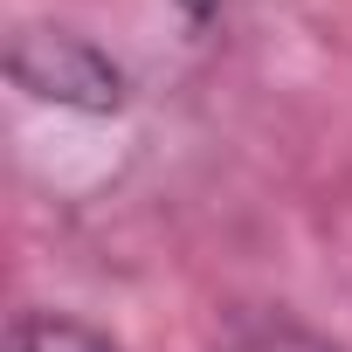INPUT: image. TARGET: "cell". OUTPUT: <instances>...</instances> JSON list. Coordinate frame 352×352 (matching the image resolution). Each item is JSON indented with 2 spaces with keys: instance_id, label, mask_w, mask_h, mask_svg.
Here are the masks:
<instances>
[{
  "instance_id": "7a4b0ae2",
  "label": "cell",
  "mask_w": 352,
  "mask_h": 352,
  "mask_svg": "<svg viewBox=\"0 0 352 352\" xmlns=\"http://www.w3.org/2000/svg\"><path fill=\"white\" fill-rule=\"evenodd\" d=\"M8 352H124V345H111L97 324H83L69 311H14Z\"/></svg>"
},
{
  "instance_id": "6da1fadb",
  "label": "cell",
  "mask_w": 352,
  "mask_h": 352,
  "mask_svg": "<svg viewBox=\"0 0 352 352\" xmlns=\"http://www.w3.org/2000/svg\"><path fill=\"white\" fill-rule=\"evenodd\" d=\"M8 76H14L21 97L56 104V111H83V118H111L131 97L124 63L104 42H90L83 28H63V21H21L14 42H8Z\"/></svg>"
},
{
  "instance_id": "3957f363",
  "label": "cell",
  "mask_w": 352,
  "mask_h": 352,
  "mask_svg": "<svg viewBox=\"0 0 352 352\" xmlns=\"http://www.w3.org/2000/svg\"><path fill=\"white\" fill-rule=\"evenodd\" d=\"M214 352H345V345H331L324 331H311V324H297V318H283V311H270V318H249V324H235Z\"/></svg>"
},
{
  "instance_id": "277c9868",
  "label": "cell",
  "mask_w": 352,
  "mask_h": 352,
  "mask_svg": "<svg viewBox=\"0 0 352 352\" xmlns=\"http://www.w3.org/2000/svg\"><path fill=\"white\" fill-rule=\"evenodd\" d=\"M173 8L187 14V28H208V21L221 14V0H173Z\"/></svg>"
}]
</instances>
